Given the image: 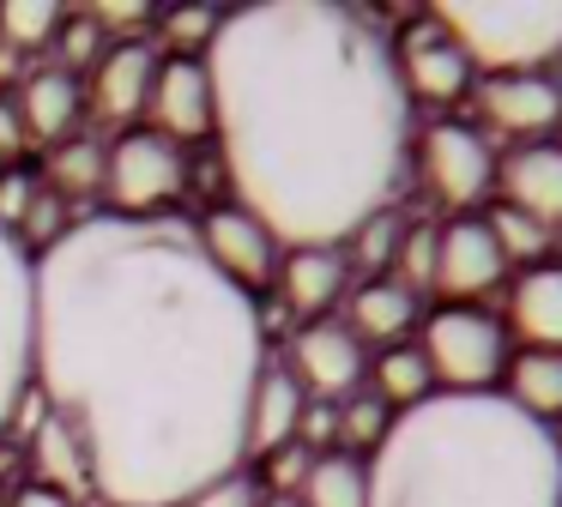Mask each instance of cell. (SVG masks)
Masks as SVG:
<instances>
[{
	"label": "cell",
	"instance_id": "cell-1",
	"mask_svg": "<svg viewBox=\"0 0 562 507\" xmlns=\"http://www.w3.org/2000/svg\"><path fill=\"white\" fill-rule=\"evenodd\" d=\"M37 272L31 386L110 507H182L248 465L267 320L182 217H74Z\"/></svg>",
	"mask_w": 562,
	"mask_h": 507
},
{
	"label": "cell",
	"instance_id": "cell-2",
	"mask_svg": "<svg viewBox=\"0 0 562 507\" xmlns=\"http://www.w3.org/2000/svg\"><path fill=\"white\" fill-rule=\"evenodd\" d=\"M200 60L236 205L279 248H345L375 212H393L412 164V103L393 36L369 12L236 7Z\"/></svg>",
	"mask_w": 562,
	"mask_h": 507
},
{
	"label": "cell",
	"instance_id": "cell-3",
	"mask_svg": "<svg viewBox=\"0 0 562 507\" xmlns=\"http://www.w3.org/2000/svg\"><path fill=\"white\" fill-rule=\"evenodd\" d=\"M369 507H562V453L502 393H436L369 453Z\"/></svg>",
	"mask_w": 562,
	"mask_h": 507
},
{
	"label": "cell",
	"instance_id": "cell-4",
	"mask_svg": "<svg viewBox=\"0 0 562 507\" xmlns=\"http://www.w3.org/2000/svg\"><path fill=\"white\" fill-rule=\"evenodd\" d=\"M436 24L460 43L472 72H550L562 67V7H436Z\"/></svg>",
	"mask_w": 562,
	"mask_h": 507
},
{
	"label": "cell",
	"instance_id": "cell-5",
	"mask_svg": "<svg viewBox=\"0 0 562 507\" xmlns=\"http://www.w3.org/2000/svg\"><path fill=\"white\" fill-rule=\"evenodd\" d=\"M417 350L436 374V393H496L514 357L508 326L484 308H465V302H441L436 314H424Z\"/></svg>",
	"mask_w": 562,
	"mask_h": 507
},
{
	"label": "cell",
	"instance_id": "cell-6",
	"mask_svg": "<svg viewBox=\"0 0 562 507\" xmlns=\"http://www.w3.org/2000/svg\"><path fill=\"white\" fill-rule=\"evenodd\" d=\"M182 188L188 151L151 127L122 133L103 157V193H110V212L122 217H170V200H182Z\"/></svg>",
	"mask_w": 562,
	"mask_h": 507
},
{
	"label": "cell",
	"instance_id": "cell-7",
	"mask_svg": "<svg viewBox=\"0 0 562 507\" xmlns=\"http://www.w3.org/2000/svg\"><path fill=\"white\" fill-rule=\"evenodd\" d=\"M412 164H417V181L429 188V200H441L460 217L496 193V145L465 121H429L424 133H412Z\"/></svg>",
	"mask_w": 562,
	"mask_h": 507
},
{
	"label": "cell",
	"instance_id": "cell-8",
	"mask_svg": "<svg viewBox=\"0 0 562 507\" xmlns=\"http://www.w3.org/2000/svg\"><path fill=\"white\" fill-rule=\"evenodd\" d=\"M31 333H37V272L31 254L0 229V435L31 393Z\"/></svg>",
	"mask_w": 562,
	"mask_h": 507
},
{
	"label": "cell",
	"instance_id": "cell-9",
	"mask_svg": "<svg viewBox=\"0 0 562 507\" xmlns=\"http://www.w3.org/2000/svg\"><path fill=\"white\" fill-rule=\"evenodd\" d=\"M393 67H400V84H405V103H460L472 91V60L460 55L448 31L436 24V12L412 19L400 36H393Z\"/></svg>",
	"mask_w": 562,
	"mask_h": 507
},
{
	"label": "cell",
	"instance_id": "cell-10",
	"mask_svg": "<svg viewBox=\"0 0 562 507\" xmlns=\"http://www.w3.org/2000/svg\"><path fill=\"white\" fill-rule=\"evenodd\" d=\"M194 241L212 260V272H224L243 296L267 290L272 272H279V236H272L255 212H243V205H212L194 224Z\"/></svg>",
	"mask_w": 562,
	"mask_h": 507
},
{
	"label": "cell",
	"instance_id": "cell-11",
	"mask_svg": "<svg viewBox=\"0 0 562 507\" xmlns=\"http://www.w3.org/2000/svg\"><path fill=\"white\" fill-rule=\"evenodd\" d=\"M291 381L321 405H339V398L363 393L369 350L357 345V333L345 320H308L291 338Z\"/></svg>",
	"mask_w": 562,
	"mask_h": 507
},
{
	"label": "cell",
	"instance_id": "cell-12",
	"mask_svg": "<svg viewBox=\"0 0 562 507\" xmlns=\"http://www.w3.org/2000/svg\"><path fill=\"white\" fill-rule=\"evenodd\" d=\"M502 278H508V260H502L484 212H465V217H453V224H436V290L448 302L477 308V296H490Z\"/></svg>",
	"mask_w": 562,
	"mask_h": 507
},
{
	"label": "cell",
	"instance_id": "cell-13",
	"mask_svg": "<svg viewBox=\"0 0 562 507\" xmlns=\"http://www.w3.org/2000/svg\"><path fill=\"white\" fill-rule=\"evenodd\" d=\"M477 115L490 133L514 145H538L557 133L562 121V84L550 72H502V79H477Z\"/></svg>",
	"mask_w": 562,
	"mask_h": 507
},
{
	"label": "cell",
	"instance_id": "cell-14",
	"mask_svg": "<svg viewBox=\"0 0 562 507\" xmlns=\"http://www.w3.org/2000/svg\"><path fill=\"white\" fill-rule=\"evenodd\" d=\"M146 115H151V133H164L170 145L206 139V133H212V79H206V60H188V55L158 60V79H151Z\"/></svg>",
	"mask_w": 562,
	"mask_h": 507
},
{
	"label": "cell",
	"instance_id": "cell-15",
	"mask_svg": "<svg viewBox=\"0 0 562 507\" xmlns=\"http://www.w3.org/2000/svg\"><path fill=\"white\" fill-rule=\"evenodd\" d=\"M496 193H502V205L526 212L532 224H544L557 236L562 229V145L538 139V145H514L508 157H496Z\"/></svg>",
	"mask_w": 562,
	"mask_h": 507
},
{
	"label": "cell",
	"instance_id": "cell-16",
	"mask_svg": "<svg viewBox=\"0 0 562 507\" xmlns=\"http://www.w3.org/2000/svg\"><path fill=\"white\" fill-rule=\"evenodd\" d=\"M272 284H279L284 308L303 326L333 320V308H339L345 290H351V266H345V248H284Z\"/></svg>",
	"mask_w": 562,
	"mask_h": 507
},
{
	"label": "cell",
	"instance_id": "cell-17",
	"mask_svg": "<svg viewBox=\"0 0 562 507\" xmlns=\"http://www.w3.org/2000/svg\"><path fill=\"white\" fill-rule=\"evenodd\" d=\"M151 79H158V43L146 36H115L103 48L98 72H91V103L103 121H134L151 103Z\"/></svg>",
	"mask_w": 562,
	"mask_h": 507
},
{
	"label": "cell",
	"instance_id": "cell-18",
	"mask_svg": "<svg viewBox=\"0 0 562 507\" xmlns=\"http://www.w3.org/2000/svg\"><path fill=\"white\" fill-rule=\"evenodd\" d=\"M424 320V296L400 284V278H357L345 290V326L357 333V345H405V333Z\"/></svg>",
	"mask_w": 562,
	"mask_h": 507
},
{
	"label": "cell",
	"instance_id": "cell-19",
	"mask_svg": "<svg viewBox=\"0 0 562 507\" xmlns=\"http://www.w3.org/2000/svg\"><path fill=\"white\" fill-rule=\"evenodd\" d=\"M508 338L526 350H562V266H526L508 284Z\"/></svg>",
	"mask_w": 562,
	"mask_h": 507
},
{
	"label": "cell",
	"instance_id": "cell-20",
	"mask_svg": "<svg viewBox=\"0 0 562 507\" xmlns=\"http://www.w3.org/2000/svg\"><path fill=\"white\" fill-rule=\"evenodd\" d=\"M13 109H19V127H25L31 139L61 145V139H74V127H79L86 91H79V79L67 67H37L25 84H19Z\"/></svg>",
	"mask_w": 562,
	"mask_h": 507
},
{
	"label": "cell",
	"instance_id": "cell-21",
	"mask_svg": "<svg viewBox=\"0 0 562 507\" xmlns=\"http://www.w3.org/2000/svg\"><path fill=\"white\" fill-rule=\"evenodd\" d=\"M303 405H308V393L291 381V369L267 362L255 381V398H248V459H267L279 447H291L296 422H303Z\"/></svg>",
	"mask_w": 562,
	"mask_h": 507
},
{
	"label": "cell",
	"instance_id": "cell-22",
	"mask_svg": "<svg viewBox=\"0 0 562 507\" xmlns=\"http://www.w3.org/2000/svg\"><path fill=\"white\" fill-rule=\"evenodd\" d=\"M496 393L508 398L520 417L557 429L562 422V350H514Z\"/></svg>",
	"mask_w": 562,
	"mask_h": 507
},
{
	"label": "cell",
	"instance_id": "cell-23",
	"mask_svg": "<svg viewBox=\"0 0 562 507\" xmlns=\"http://www.w3.org/2000/svg\"><path fill=\"white\" fill-rule=\"evenodd\" d=\"M369 393H375L393 417L412 410V405H424V398H436V374H429L424 350L417 345H387L375 362H369Z\"/></svg>",
	"mask_w": 562,
	"mask_h": 507
},
{
	"label": "cell",
	"instance_id": "cell-24",
	"mask_svg": "<svg viewBox=\"0 0 562 507\" xmlns=\"http://www.w3.org/2000/svg\"><path fill=\"white\" fill-rule=\"evenodd\" d=\"M296 507H369V459L357 453H315L303 489H296Z\"/></svg>",
	"mask_w": 562,
	"mask_h": 507
},
{
	"label": "cell",
	"instance_id": "cell-25",
	"mask_svg": "<svg viewBox=\"0 0 562 507\" xmlns=\"http://www.w3.org/2000/svg\"><path fill=\"white\" fill-rule=\"evenodd\" d=\"M387 429H393V410L381 405L375 393H351V398L333 405V441H339V453L369 459L381 441H387Z\"/></svg>",
	"mask_w": 562,
	"mask_h": 507
},
{
	"label": "cell",
	"instance_id": "cell-26",
	"mask_svg": "<svg viewBox=\"0 0 562 507\" xmlns=\"http://www.w3.org/2000/svg\"><path fill=\"white\" fill-rule=\"evenodd\" d=\"M103 157H110V145H98V139H61L49 151V181L43 188H55L61 200L103 193Z\"/></svg>",
	"mask_w": 562,
	"mask_h": 507
},
{
	"label": "cell",
	"instance_id": "cell-27",
	"mask_svg": "<svg viewBox=\"0 0 562 507\" xmlns=\"http://www.w3.org/2000/svg\"><path fill=\"white\" fill-rule=\"evenodd\" d=\"M61 19L67 12L55 7V0H7V7H0V43L7 48H43V43H55Z\"/></svg>",
	"mask_w": 562,
	"mask_h": 507
},
{
	"label": "cell",
	"instance_id": "cell-28",
	"mask_svg": "<svg viewBox=\"0 0 562 507\" xmlns=\"http://www.w3.org/2000/svg\"><path fill=\"white\" fill-rule=\"evenodd\" d=\"M400 229L405 224L393 212H375L351 241H345V248H351V254H345V266H357L363 278H387L393 272V254H400Z\"/></svg>",
	"mask_w": 562,
	"mask_h": 507
},
{
	"label": "cell",
	"instance_id": "cell-29",
	"mask_svg": "<svg viewBox=\"0 0 562 507\" xmlns=\"http://www.w3.org/2000/svg\"><path fill=\"white\" fill-rule=\"evenodd\" d=\"M412 296L436 290V224H405L400 229V254H393V272Z\"/></svg>",
	"mask_w": 562,
	"mask_h": 507
},
{
	"label": "cell",
	"instance_id": "cell-30",
	"mask_svg": "<svg viewBox=\"0 0 562 507\" xmlns=\"http://www.w3.org/2000/svg\"><path fill=\"white\" fill-rule=\"evenodd\" d=\"M484 224H490V236H496V248H502V260H538V254L550 248V229L544 224H532L526 212H514V205H490L484 212Z\"/></svg>",
	"mask_w": 562,
	"mask_h": 507
},
{
	"label": "cell",
	"instance_id": "cell-31",
	"mask_svg": "<svg viewBox=\"0 0 562 507\" xmlns=\"http://www.w3.org/2000/svg\"><path fill=\"white\" fill-rule=\"evenodd\" d=\"M67 229H74V217H67V200H61L55 188H37V200H31L25 224L13 229V241L31 254V260H37V254H43V248H55V241H61Z\"/></svg>",
	"mask_w": 562,
	"mask_h": 507
},
{
	"label": "cell",
	"instance_id": "cell-32",
	"mask_svg": "<svg viewBox=\"0 0 562 507\" xmlns=\"http://www.w3.org/2000/svg\"><path fill=\"white\" fill-rule=\"evenodd\" d=\"M218 24H224V12H212V7H176V12H164V43L176 55L200 60L212 48V36H218Z\"/></svg>",
	"mask_w": 562,
	"mask_h": 507
},
{
	"label": "cell",
	"instance_id": "cell-33",
	"mask_svg": "<svg viewBox=\"0 0 562 507\" xmlns=\"http://www.w3.org/2000/svg\"><path fill=\"white\" fill-rule=\"evenodd\" d=\"M55 43H61L67 72H74V67H86V60H103V48H110V31H103V24L91 19V12H79V19H61Z\"/></svg>",
	"mask_w": 562,
	"mask_h": 507
},
{
	"label": "cell",
	"instance_id": "cell-34",
	"mask_svg": "<svg viewBox=\"0 0 562 507\" xmlns=\"http://www.w3.org/2000/svg\"><path fill=\"white\" fill-rule=\"evenodd\" d=\"M37 188H43V181L31 176V169H0V229H7V236L25 224V212H31V200H37Z\"/></svg>",
	"mask_w": 562,
	"mask_h": 507
},
{
	"label": "cell",
	"instance_id": "cell-35",
	"mask_svg": "<svg viewBox=\"0 0 562 507\" xmlns=\"http://www.w3.org/2000/svg\"><path fill=\"white\" fill-rule=\"evenodd\" d=\"M260 465H267V477H272V489H279V495H296V489H303V477H308V465H315V453H308L303 441H291V447H279V453H267Z\"/></svg>",
	"mask_w": 562,
	"mask_h": 507
},
{
	"label": "cell",
	"instance_id": "cell-36",
	"mask_svg": "<svg viewBox=\"0 0 562 507\" xmlns=\"http://www.w3.org/2000/svg\"><path fill=\"white\" fill-rule=\"evenodd\" d=\"M182 507H260V489L236 471V477H224V483H212V489H200V495H188Z\"/></svg>",
	"mask_w": 562,
	"mask_h": 507
},
{
	"label": "cell",
	"instance_id": "cell-37",
	"mask_svg": "<svg viewBox=\"0 0 562 507\" xmlns=\"http://www.w3.org/2000/svg\"><path fill=\"white\" fill-rule=\"evenodd\" d=\"M13 507H74V502H67L61 489H49V483H31V489L13 495Z\"/></svg>",
	"mask_w": 562,
	"mask_h": 507
},
{
	"label": "cell",
	"instance_id": "cell-38",
	"mask_svg": "<svg viewBox=\"0 0 562 507\" xmlns=\"http://www.w3.org/2000/svg\"><path fill=\"white\" fill-rule=\"evenodd\" d=\"M19 139H25V127H19V109H13V103H0V157H13Z\"/></svg>",
	"mask_w": 562,
	"mask_h": 507
},
{
	"label": "cell",
	"instance_id": "cell-39",
	"mask_svg": "<svg viewBox=\"0 0 562 507\" xmlns=\"http://www.w3.org/2000/svg\"><path fill=\"white\" fill-rule=\"evenodd\" d=\"M260 507H296V495H267Z\"/></svg>",
	"mask_w": 562,
	"mask_h": 507
},
{
	"label": "cell",
	"instance_id": "cell-40",
	"mask_svg": "<svg viewBox=\"0 0 562 507\" xmlns=\"http://www.w3.org/2000/svg\"><path fill=\"white\" fill-rule=\"evenodd\" d=\"M550 441H557V453H562V422H557V429H550Z\"/></svg>",
	"mask_w": 562,
	"mask_h": 507
},
{
	"label": "cell",
	"instance_id": "cell-41",
	"mask_svg": "<svg viewBox=\"0 0 562 507\" xmlns=\"http://www.w3.org/2000/svg\"><path fill=\"white\" fill-rule=\"evenodd\" d=\"M557 133H562V121H557ZM557 145H562V139H557Z\"/></svg>",
	"mask_w": 562,
	"mask_h": 507
}]
</instances>
